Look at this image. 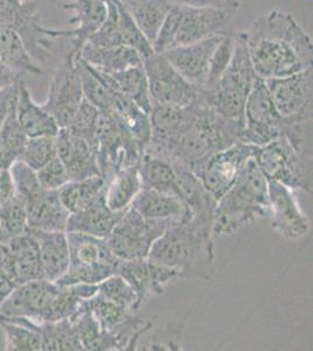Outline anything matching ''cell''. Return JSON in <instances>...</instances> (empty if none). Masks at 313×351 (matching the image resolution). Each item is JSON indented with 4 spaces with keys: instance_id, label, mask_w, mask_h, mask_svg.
Listing matches in <instances>:
<instances>
[{
    "instance_id": "1",
    "label": "cell",
    "mask_w": 313,
    "mask_h": 351,
    "mask_svg": "<svg viewBox=\"0 0 313 351\" xmlns=\"http://www.w3.org/2000/svg\"><path fill=\"white\" fill-rule=\"evenodd\" d=\"M255 72L263 80L312 67V39L294 16L271 10L243 32Z\"/></svg>"
},
{
    "instance_id": "2",
    "label": "cell",
    "mask_w": 313,
    "mask_h": 351,
    "mask_svg": "<svg viewBox=\"0 0 313 351\" xmlns=\"http://www.w3.org/2000/svg\"><path fill=\"white\" fill-rule=\"evenodd\" d=\"M213 216H190L171 225L151 247L149 259L180 276H205L214 263Z\"/></svg>"
},
{
    "instance_id": "3",
    "label": "cell",
    "mask_w": 313,
    "mask_h": 351,
    "mask_svg": "<svg viewBox=\"0 0 313 351\" xmlns=\"http://www.w3.org/2000/svg\"><path fill=\"white\" fill-rule=\"evenodd\" d=\"M268 215V180L251 157L234 185L218 200L213 212L212 233L213 236H229Z\"/></svg>"
},
{
    "instance_id": "4",
    "label": "cell",
    "mask_w": 313,
    "mask_h": 351,
    "mask_svg": "<svg viewBox=\"0 0 313 351\" xmlns=\"http://www.w3.org/2000/svg\"><path fill=\"white\" fill-rule=\"evenodd\" d=\"M236 13L218 8L173 4L153 43L155 53L195 44L215 36L233 32Z\"/></svg>"
},
{
    "instance_id": "5",
    "label": "cell",
    "mask_w": 313,
    "mask_h": 351,
    "mask_svg": "<svg viewBox=\"0 0 313 351\" xmlns=\"http://www.w3.org/2000/svg\"><path fill=\"white\" fill-rule=\"evenodd\" d=\"M255 162L266 180L286 185L291 190L312 192L311 160L298 152L286 136L266 145L255 147Z\"/></svg>"
},
{
    "instance_id": "6",
    "label": "cell",
    "mask_w": 313,
    "mask_h": 351,
    "mask_svg": "<svg viewBox=\"0 0 313 351\" xmlns=\"http://www.w3.org/2000/svg\"><path fill=\"white\" fill-rule=\"evenodd\" d=\"M291 122L275 108L266 81L258 77L247 97L245 125L238 132V142L262 147L288 135Z\"/></svg>"
},
{
    "instance_id": "7",
    "label": "cell",
    "mask_w": 313,
    "mask_h": 351,
    "mask_svg": "<svg viewBox=\"0 0 313 351\" xmlns=\"http://www.w3.org/2000/svg\"><path fill=\"white\" fill-rule=\"evenodd\" d=\"M0 24L12 29L38 64L47 61L54 38L45 27L34 0H0Z\"/></svg>"
},
{
    "instance_id": "8",
    "label": "cell",
    "mask_w": 313,
    "mask_h": 351,
    "mask_svg": "<svg viewBox=\"0 0 313 351\" xmlns=\"http://www.w3.org/2000/svg\"><path fill=\"white\" fill-rule=\"evenodd\" d=\"M175 221L147 219L129 208L115 225L107 241L121 260L147 259L152 245Z\"/></svg>"
},
{
    "instance_id": "9",
    "label": "cell",
    "mask_w": 313,
    "mask_h": 351,
    "mask_svg": "<svg viewBox=\"0 0 313 351\" xmlns=\"http://www.w3.org/2000/svg\"><path fill=\"white\" fill-rule=\"evenodd\" d=\"M258 77L243 32L235 33L231 60L214 87L207 90L218 108L228 112H240L245 108L248 94Z\"/></svg>"
},
{
    "instance_id": "10",
    "label": "cell",
    "mask_w": 313,
    "mask_h": 351,
    "mask_svg": "<svg viewBox=\"0 0 313 351\" xmlns=\"http://www.w3.org/2000/svg\"><path fill=\"white\" fill-rule=\"evenodd\" d=\"M84 99L79 53L72 49L53 73L44 107L52 114L60 128H66Z\"/></svg>"
},
{
    "instance_id": "11",
    "label": "cell",
    "mask_w": 313,
    "mask_h": 351,
    "mask_svg": "<svg viewBox=\"0 0 313 351\" xmlns=\"http://www.w3.org/2000/svg\"><path fill=\"white\" fill-rule=\"evenodd\" d=\"M254 145L236 142L213 154L193 172L218 202L234 185L242 169L254 155Z\"/></svg>"
},
{
    "instance_id": "12",
    "label": "cell",
    "mask_w": 313,
    "mask_h": 351,
    "mask_svg": "<svg viewBox=\"0 0 313 351\" xmlns=\"http://www.w3.org/2000/svg\"><path fill=\"white\" fill-rule=\"evenodd\" d=\"M264 81L275 108L283 119L297 122L312 121V67L292 75Z\"/></svg>"
},
{
    "instance_id": "13",
    "label": "cell",
    "mask_w": 313,
    "mask_h": 351,
    "mask_svg": "<svg viewBox=\"0 0 313 351\" xmlns=\"http://www.w3.org/2000/svg\"><path fill=\"white\" fill-rule=\"evenodd\" d=\"M152 104L187 107L199 95V88L190 84L167 61L162 53H155L143 60Z\"/></svg>"
},
{
    "instance_id": "14",
    "label": "cell",
    "mask_w": 313,
    "mask_h": 351,
    "mask_svg": "<svg viewBox=\"0 0 313 351\" xmlns=\"http://www.w3.org/2000/svg\"><path fill=\"white\" fill-rule=\"evenodd\" d=\"M59 291V285L45 279L19 285L0 304V317H24L36 324L46 322Z\"/></svg>"
},
{
    "instance_id": "15",
    "label": "cell",
    "mask_w": 313,
    "mask_h": 351,
    "mask_svg": "<svg viewBox=\"0 0 313 351\" xmlns=\"http://www.w3.org/2000/svg\"><path fill=\"white\" fill-rule=\"evenodd\" d=\"M268 200L271 228L283 239L298 240L310 230L309 218L303 212L294 190L283 184L268 180Z\"/></svg>"
},
{
    "instance_id": "16",
    "label": "cell",
    "mask_w": 313,
    "mask_h": 351,
    "mask_svg": "<svg viewBox=\"0 0 313 351\" xmlns=\"http://www.w3.org/2000/svg\"><path fill=\"white\" fill-rule=\"evenodd\" d=\"M116 274L127 280L134 288L138 307L147 301L150 295L163 294L165 286L171 280L179 278V271L173 268L149 259L119 260L116 267Z\"/></svg>"
},
{
    "instance_id": "17",
    "label": "cell",
    "mask_w": 313,
    "mask_h": 351,
    "mask_svg": "<svg viewBox=\"0 0 313 351\" xmlns=\"http://www.w3.org/2000/svg\"><path fill=\"white\" fill-rule=\"evenodd\" d=\"M222 36H210L195 44L171 48L162 54L180 75L200 89L206 84L210 59Z\"/></svg>"
},
{
    "instance_id": "18",
    "label": "cell",
    "mask_w": 313,
    "mask_h": 351,
    "mask_svg": "<svg viewBox=\"0 0 313 351\" xmlns=\"http://www.w3.org/2000/svg\"><path fill=\"white\" fill-rule=\"evenodd\" d=\"M62 8L73 13L68 23L75 25L74 29L51 28V36L56 38H69L73 51L79 52L87 44L90 36L103 24L107 16V0H72Z\"/></svg>"
},
{
    "instance_id": "19",
    "label": "cell",
    "mask_w": 313,
    "mask_h": 351,
    "mask_svg": "<svg viewBox=\"0 0 313 351\" xmlns=\"http://www.w3.org/2000/svg\"><path fill=\"white\" fill-rule=\"evenodd\" d=\"M4 267L18 286L42 279L38 243L29 230L10 238L0 250Z\"/></svg>"
},
{
    "instance_id": "20",
    "label": "cell",
    "mask_w": 313,
    "mask_h": 351,
    "mask_svg": "<svg viewBox=\"0 0 313 351\" xmlns=\"http://www.w3.org/2000/svg\"><path fill=\"white\" fill-rule=\"evenodd\" d=\"M56 149L60 160L67 169L71 180L102 176L92 144L69 127L60 128L56 135Z\"/></svg>"
},
{
    "instance_id": "21",
    "label": "cell",
    "mask_w": 313,
    "mask_h": 351,
    "mask_svg": "<svg viewBox=\"0 0 313 351\" xmlns=\"http://www.w3.org/2000/svg\"><path fill=\"white\" fill-rule=\"evenodd\" d=\"M28 230L38 243L42 279L56 282L69 267L67 232Z\"/></svg>"
},
{
    "instance_id": "22",
    "label": "cell",
    "mask_w": 313,
    "mask_h": 351,
    "mask_svg": "<svg viewBox=\"0 0 313 351\" xmlns=\"http://www.w3.org/2000/svg\"><path fill=\"white\" fill-rule=\"evenodd\" d=\"M28 228L44 231H66L71 213L60 200L59 192L40 190L26 202Z\"/></svg>"
},
{
    "instance_id": "23",
    "label": "cell",
    "mask_w": 313,
    "mask_h": 351,
    "mask_svg": "<svg viewBox=\"0 0 313 351\" xmlns=\"http://www.w3.org/2000/svg\"><path fill=\"white\" fill-rule=\"evenodd\" d=\"M16 116L18 123L28 138L41 136H56L59 124L44 104H36L28 90L25 80L20 81L16 101Z\"/></svg>"
},
{
    "instance_id": "24",
    "label": "cell",
    "mask_w": 313,
    "mask_h": 351,
    "mask_svg": "<svg viewBox=\"0 0 313 351\" xmlns=\"http://www.w3.org/2000/svg\"><path fill=\"white\" fill-rule=\"evenodd\" d=\"M131 208L147 219L171 220L178 223L193 216L175 195L149 188H142L131 204Z\"/></svg>"
},
{
    "instance_id": "25",
    "label": "cell",
    "mask_w": 313,
    "mask_h": 351,
    "mask_svg": "<svg viewBox=\"0 0 313 351\" xmlns=\"http://www.w3.org/2000/svg\"><path fill=\"white\" fill-rule=\"evenodd\" d=\"M69 267L87 268L99 265L117 266L119 260L112 253L107 239L88 236L79 232H67Z\"/></svg>"
},
{
    "instance_id": "26",
    "label": "cell",
    "mask_w": 313,
    "mask_h": 351,
    "mask_svg": "<svg viewBox=\"0 0 313 351\" xmlns=\"http://www.w3.org/2000/svg\"><path fill=\"white\" fill-rule=\"evenodd\" d=\"M175 170V195L193 216H213L216 200L210 196L198 176L181 164L172 163Z\"/></svg>"
},
{
    "instance_id": "27",
    "label": "cell",
    "mask_w": 313,
    "mask_h": 351,
    "mask_svg": "<svg viewBox=\"0 0 313 351\" xmlns=\"http://www.w3.org/2000/svg\"><path fill=\"white\" fill-rule=\"evenodd\" d=\"M124 212L109 210L104 200L82 211L71 213L66 232H79L88 236L108 239Z\"/></svg>"
},
{
    "instance_id": "28",
    "label": "cell",
    "mask_w": 313,
    "mask_h": 351,
    "mask_svg": "<svg viewBox=\"0 0 313 351\" xmlns=\"http://www.w3.org/2000/svg\"><path fill=\"white\" fill-rule=\"evenodd\" d=\"M79 56L87 64L108 74L122 72L127 68L143 64L138 53L127 46L99 47L87 43L79 51Z\"/></svg>"
},
{
    "instance_id": "29",
    "label": "cell",
    "mask_w": 313,
    "mask_h": 351,
    "mask_svg": "<svg viewBox=\"0 0 313 351\" xmlns=\"http://www.w3.org/2000/svg\"><path fill=\"white\" fill-rule=\"evenodd\" d=\"M107 180L104 204L114 212H124L142 190V180L137 165H125L118 169Z\"/></svg>"
},
{
    "instance_id": "30",
    "label": "cell",
    "mask_w": 313,
    "mask_h": 351,
    "mask_svg": "<svg viewBox=\"0 0 313 351\" xmlns=\"http://www.w3.org/2000/svg\"><path fill=\"white\" fill-rule=\"evenodd\" d=\"M72 321L79 336V343L84 350L109 351L123 350L118 339L104 331L99 326L95 316L92 315L90 308L88 306V300L81 304L79 311L73 316Z\"/></svg>"
},
{
    "instance_id": "31",
    "label": "cell",
    "mask_w": 313,
    "mask_h": 351,
    "mask_svg": "<svg viewBox=\"0 0 313 351\" xmlns=\"http://www.w3.org/2000/svg\"><path fill=\"white\" fill-rule=\"evenodd\" d=\"M147 40L153 45L173 0H119Z\"/></svg>"
},
{
    "instance_id": "32",
    "label": "cell",
    "mask_w": 313,
    "mask_h": 351,
    "mask_svg": "<svg viewBox=\"0 0 313 351\" xmlns=\"http://www.w3.org/2000/svg\"><path fill=\"white\" fill-rule=\"evenodd\" d=\"M105 185L107 180L103 176H92L84 180H69L58 192L68 212L75 213L104 200Z\"/></svg>"
},
{
    "instance_id": "33",
    "label": "cell",
    "mask_w": 313,
    "mask_h": 351,
    "mask_svg": "<svg viewBox=\"0 0 313 351\" xmlns=\"http://www.w3.org/2000/svg\"><path fill=\"white\" fill-rule=\"evenodd\" d=\"M26 324L34 328L41 335V350L45 351H81L84 348L79 343L75 328L69 319L56 322L36 324L31 319H24Z\"/></svg>"
},
{
    "instance_id": "34",
    "label": "cell",
    "mask_w": 313,
    "mask_h": 351,
    "mask_svg": "<svg viewBox=\"0 0 313 351\" xmlns=\"http://www.w3.org/2000/svg\"><path fill=\"white\" fill-rule=\"evenodd\" d=\"M137 168L142 180V188L175 195V170L170 160L144 152Z\"/></svg>"
},
{
    "instance_id": "35",
    "label": "cell",
    "mask_w": 313,
    "mask_h": 351,
    "mask_svg": "<svg viewBox=\"0 0 313 351\" xmlns=\"http://www.w3.org/2000/svg\"><path fill=\"white\" fill-rule=\"evenodd\" d=\"M0 62L16 69V72L39 75L42 73L40 64L28 54L19 36L12 29L0 24Z\"/></svg>"
},
{
    "instance_id": "36",
    "label": "cell",
    "mask_w": 313,
    "mask_h": 351,
    "mask_svg": "<svg viewBox=\"0 0 313 351\" xmlns=\"http://www.w3.org/2000/svg\"><path fill=\"white\" fill-rule=\"evenodd\" d=\"M110 75L114 77L119 92L130 99L143 112L150 114L152 99L143 64L127 68L122 72L112 73Z\"/></svg>"
},
{
    "instance_id": "37",
    "label": "cell",
    "mask_w": 313,
    "mask_h": 351,
    "mask_svg": "<svg viewBox=\"0 0 313 351\" xmlns=\"http://www.w3.org/2000/svg\"><path fill=\"white\" fill-rule=\"evenodd\" d=\"M27 138L16 120L14 102L0 129V170H10L13 164L19 162Z\"/></svg>"
},
{
    "instance_id": "38",
    "label": "cell",
    "mask_w": 313,
    "mask_h": 351,
    "mask_svg": "<svg viewBox=\"0 0 313 351\" xmlns=\"http://www.w3.org/2000/svg\"><path fill=\"white\" fill-rule=\"evenodd\" d=\"M0 327L4 331L5 350H41V335L21 317H0Z\"/></svg>"
},
{
    "instance_id": "39",
    "label": "cell",
    "mask_w": 313,
    "mask_h": 351,
    "mask_svg": "<svg viewBox=\"0 0 313 351\" xmlns=\"http://www.w3.org/2000/svg\"><path fill=\"white\" fill-rule=\"evenodd\" d=\"M97 295L125 309L134 311L139 309L134 288L119 274H114L99 282Z\"/></svg>"
},
{
    "instance_id": "40",
    "label": "cell",
    "mask_w": 313,
    "mask_h": 351,
    "mask_svg": "<svg viewBox=\"0 0 313 351\" xmlns=\"http://www.w3.org/2000/svg\"><path fill=\"white\" fill-rule=\"evenodd\" d=\"M56 156V136H41L27 138L20 160L34 171H38Z\"/></svg>"
},
{
    "instance_id": "41",
    "label": "cell",
    "mask_w": 313,
    "mask_h": 351,
    "mask_svg": "<svg viewBox=\"0 0 313 351\" xmlns=\"http://www.w3.org/2000/svg\"><path fill=\"white\" fill-rule=\"evenodd\" d=\"M118 10L119 28H121L124 46L134 48L136 52L140 56L142 60H145L152 54H155L153 45L147 40V36H144V33L140 31V28L137 26L135 21L132 19V16L129 14L119 0Z\"/></svg>"
},
{
    "instance_id": "42",
    "label": "cell",
    "mask_w": 313,
    "mask_h": 351,
    "mask_svg": "<svg viewBox=\"0 0 313 351\" xmlns=\"http://www.w3.org/2000/svg\"><path fill=\"white\" fill-rule=\"evenodd\" d=\"M108 13L103 24L96 31L88 44L99 47H112V46H124L119 28L118 0H107Z\"/></svg>"
},
{
    "instance_id": "43",
    "label": "cell",
    "mask_w": 313,
    "mask_h": 351,
    "mask_svg": "<svg viewBox=\"0 0 313 351\" xmlns=\"http://www.w3.org/2000/svg\"><path fill=\"white\" fill-rule=\"evenodd\" d=\"M0 225L10 238L27 231V210L24 200L16 196L11 202L0 206Z\"/></svg>"
},
{
    "instance_id": "44",
    "label": "cell",
    "mask_w": 313,
    "mask_h": 351,
    "mask_svg": "<svg viewBox=\"0 0 313 351\" xmlns=\"http://www.w3.org/2000/svg\"><path fill=\"white\" fill-rule=\"evenodd\" d=\"M234 32L227 33V34L222 36L221 41L218 43V46L215 48L214 53H213L212 59H210L206 84L200 89H210V88L214 87L223 72L226 71V68L228 67L233 53H234Z\"/></svg>"
},
{
    "instance_id": "45",
    "label": "cell",
    "mask_w": 313,
    "mask_h": 351,
    "mask_svg": "<svg viewBox=\"0 0 313 351\" xmlns=\"http://www.w3.org/2000/svg\"><path fill=\"white\" fill-rule=\"evenodd\" d=\"M36 172L40 185L48 191H59L71 180L67 169L62 160H60L59 156L54 157Z\"/></svg>"
},
{
    "instance_id": "46",
    "label": "cell",
    "mask_w": 313,
    "mask_h": 351,
    "mask_svg": "<svg viewBox=\"0 0 313 351\" xmlns=\"http://www.w3.org/2000/svg\"><path fill=\"white\" fill-rule=\"evenodd\" d=\"M99 115V109L84 99L68 127L79 135L84 136L94 147V130H95L96 121Z\"/></svg>"
},
{
    "instance_id": "47",
    "label": "cell",
    "mask_w": 313,
    "mask_h": 351,
    "mask_svg": "<svg viewBox=\"0 0 313 351\" xmlns=\"http://www.w3.org/2000/svg\"><path fill=\"white\" fill-rule=\"evenodd\" d=\"M173 3L193 8H218L234 13H238L241 6L240 0H173Z\"/></svg>"
},
{
    "instance_id": "48",
    "label": "cell",
    "mask_w": 313,
    "mask_h": 351,
    "mask_svg": "<svg viewBox=\"0 0 313 351\" xmlns=\"http://www.w3.org/2000/svg\"><path fill=\"white\" fill-rule=\"evenodd\" d=\"M16 196V184L11 170H0V206Z\"/></svg>"
},
{
    "instance_id": "49",
    "label": "cell",
    "mask_w": 313,
    "mask_h": 351,
    "mask_svg": "<svg viewBox=\"0 0 313 351\" xmlns=\"http://www.w3.org/2000/svg\"><path fill=\"white\" fill-rule=\"evenodd\" d=\"M19 84L14 86V87L0 90V129L3 127V124H4L6 117H8V112L12 108L13 104L16 102Z\"/></svg>"
},
{
    "instance_id": "50",
    "label": "cell",
    "mask_w": 313,
    "mask_h": 351,
    "mask_svg": "<svg viewBox=\"0 0 313 351\" xmlns=\"http://www.w3.org/2000/svg\"><path fill=\"white\" fill-rule=\"evenodd\" d=\"M23 79H24V75L21 73L16 72V69L0 62V90L14 87Z\"/></svg>"
},
{
    "instance_id": "51",
    "label": "cell",
    "mask_w": 313,
    "mask_h": 351,
    "mask_svg": "<svg viewBox=\"0 0 313 351\" xmlns=\"http://www.w3.org/2000/svg\"><path fill=\"white\" fill-rule=\"evenodd\" d=\"M18 285L14 282V280L8 274V271L5 269L4 263L0 256V304L11 295Z\"/></svg>"
},
{
    "instance_id": "52",
    "label": "cell",
    "mask_w": 313,
    "mask_h": 351,
    "mask_svg": "<svg viewBox=\"0 0 313 351\" xmlns=\"http://www.w3.org/2000/svg\"><path fill=\"white\" fill-rule=\"evenodd\" d=\"M8 239H10V237L5 233L4 230H3V228H1V225H0V250L3 248V246H4L5 243H8Z\"/></svg>"
}]
</instances>
